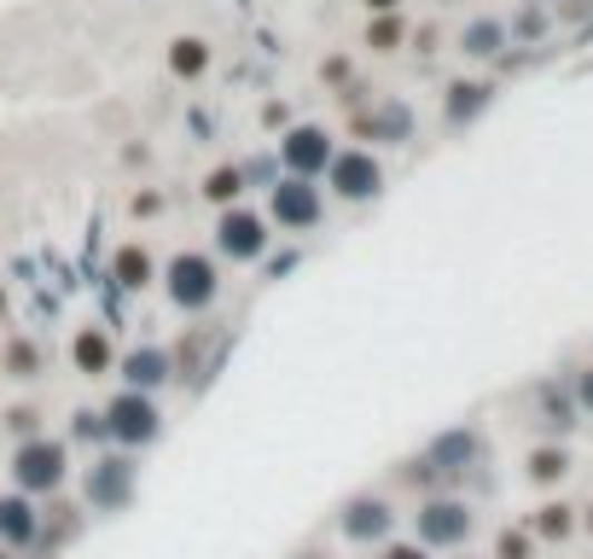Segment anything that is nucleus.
I'll use <instances>...</instances> for the list:
<instances>
[{"label":"nucleus","mask_w":593,"mask_h":559,"mask_svg":"<svg viewBox=\"0 0 593 559\" xmlns=\"http://www.w3.org/2000/svg\"><path fill=\"white\" fill-rule=\"evenodd\" d=\"M164 210V193H135V198H128V216H140V222H151V216H158Z\"/></svg>","instance_id":"obj_29"},{"label":"nucleus","mask_w":593,"mask_h":559,"mask_svg":"<svg viewBox=\"0 0 593 559\" xmlns=\"http://www.w3.org/2000/svg\"><path fill=\"white\" fill-rule=\"evenodd\" d=\"M117 373H122V385H128V391H151V396H158L169 379H175V355L158 350V344H140V350L117 355Z\"/></svg>","instance_id":"obj_11"},{"label":"nucleus","mask_w":593,"mask_h":559,"mask_svg":"<svg viewBox=\"0 0 593 559\" xmlns=\"http://www.w3.org/2000/svg\"><path fill=\"white\" fill-rule=\"evenodd\" d=\"M488 99H495V88H488V82H448L443 117H448L454 129H459V122H472L477 111H488Z\"/></svg>","instance_id":"obj_19"},{"label":"nucleus","mask_w":593,"mask_h":559,"mask_svg":"<svg viewBox=\"0 0 593 559\" xmlns=\"http://www.w3.org/2000/svg\"><path fill=\"white\" fill-rule=\"evenodd\" d=\"M472 530H477V507H472L466 496H448V490H431V496L419 501V513H414V542L431 548V553L466 548Z\"/></svg>","instance_id":"obj_2"},{"label":"nucleus","mask_w":593,"mask_h":559,"mask_svg":"<svg viewBox=\"0 0 593 559\" xmlns=\"http://www.w3.org/2000/svg\"><path fill=\"white\" fill-rule=\"evenodd\" d=\"M169 70L180 76V82H198V76L210 70V41L204 36H175L169 41Z\"/></svg>","instance_id":"obj_20"},{"label":"nucleus","mask_w":593,"mask_h":559,"mask_svg":"<svg viewBox=\"0 0 593 559\" xmlns=\"http://www.w3.org/2000/svg\"><path fill=\"white\" fill-rule=\"evenodd\" d=\"M472 454H477V438H472V431H448V438H436V443L425 449V461H431V472H436V484H443V478L466 472Z\"/></svg>","instance_id":"obj_18"},{"label":"nucleus","mask_w":593,"mask_h":559,"mask_svg":"<svg viewBox=\"0 0 593 559\" xmlns=\"http://www.w3.org/2000/svg\"><path fill=\"white\" fill-rule=\"evenodd\" d=\"M204 198H210L216 210L239 205V198H245V164H216L210 175H204Z\"/></svg>","instance_id":"obj_23"},{"label":"nucleus","mask_w":593,"mask_h":559,"mask_svg":"<svg viewBox=\"0 0 593 559\" xmlns=\"http://www.w3.org/2000/svg\"><path fill=\"white\" fill-rule=\"evenodd\" d=\"M0 373H7V379H41V373H47L41 344H30V339H7V344H0Z\"/></svg>","instance_id":"obj_22"},{"label":"nucleus","mask_w":593,"mask_h":559,"mask_svg":"<svg viewBox=\"0 0 593 559\" xmlns=\"http://www.w3.org/2000/svg\"><path fill=\"white\" fill-rule=\"evenodd\" d=\"M76 530H82V507H70V501H59V496H47V507H41V530H36V542L47 548V553H59Z\"/></svg>","instance_id":"obj_17"},{"label":"nucleus","mask_w":593,"mask_h":559,"mask_svg":"<svg viewBox=\"0 0 593 559\" xmlns=\"http://www.w3.org/2000/svg\"><path fill=\"white\" fill-rule=\"evenodd\" d=\"M158 280H164V292L180 315H204L221 297V263L204 257V251H175Z\"/></svg>","instance_id":"obj_3"},{"label":"nucleus","mask_w":593,"mask_h":559,"mask_svg":"<svg viewBox=\"0 0 593 559\" xmlns=\"http://www.w3.org/2000/svg\"><path fill=\"white\" fill-rule=\"evenodd\" d=\"M571 396H576V409H582V414H593V362H587V367L576 373V385H571Z\"/></svg>","instance_id":"obj_31"},{"label":"nucleus","mask_w":593,"mask_h":559,"mask_svg":"<svg viewBox=\"0 0 593 559\" xmlns=\"http://www.w3.org/2000/svg\"><path fill=\"white\" fill-rule=\"evenodd\" d=\"M158 257L140 245V239H128V245H117V257H111V280L122 292H146V286H158Z\"/></svg>","instance_id":"obj_16"},{"label":"nucleus","mask_w":593,"mask_h":559,"mask_svg":"<svg viewBox=\"0 0 593 559\" xmlns=\"http://www.w3.org/2000/svg\"><path fill=\"white\" fill-rule=\"evenodd\" d=\"M70 420H76V425H70L76 443H106V438H111V431H106V409H99V414H93V409H76Z\"/></svg>","instance_id":"obj_28"},{"label":"nucleus","mask_w":593,"mask_h":559,"mask_svg":"<svg viewBox=\"0 0 593 559\" xmlns=\"http://www.w3.org/2000/svg\"><path fill=\"white\" fill-rule=\"evenodd\" d=\"M402 41H407L402 12H373V18H367V47H373V53H396Z\"/></svg>","instance_id":"obj_25"},{"label":"nucleus","mask_w":593,"mask_h":559,"mask_svg":"<svg viewBox=\"0 0 593 559\" xmlns=\"http://www.w3.org/2000/svg\"><path fill=\"white\" fill-rule=\"evenodd\" d=\"M263 122L268 129H286V106H263Z\"/></svg>","instance_id":"obj_34"},{"label":"nucleus","mask_w":593,"mask_h":559,"mask_svg":"<svg viewBox=\"0 0 593 559\" xmlns=\"http://www.w3.org/2000/svg\"><path fill=\"white\" fill-rule=\"evenodd\" d=\"M36 420H41V414H36V409H30V402H18V409H12V414H7V425H12V431H18V438H36Z\"/></svg>","instance_id":"obj_30"},{"label":"nucleus","mask_w":593,"mask_h":559,"mask_svg":"<svg viewBox=\"0 0 593 559\" xmlns=\"http://www.w3.org/2000/svg\"><path fill=\"white\" fill-rule=\"evenodd\" d=\"M12 484H18L23 496H36V501L59 496V490L70 484V443H65V438H47V431L23 438V443L12 449Z\"/></svg>","instance_id":"obj_1"},{"label":"nucleus","mask_w":593,"mask_h":559,"mask_svg":"<svg viewBox=\"0 0 593 559\" xmlns=\"http://www.w3.org/2000/svg\"><path fill=\"white\" fill-rule=\"evenodd\" d=\"M332 151H338V140H332L320 122H291L286 135H279V169L286 175H326V164H332Z\"/></svg>","instance_id":"obj_9"},{"label":"nucleus","mask_w":593,"mask_h":559,"mask_svg":"<svg viewBox=\"0 0 593 559\" xmlns=\"http://www.w3.org/2000/svg\"><path fill=\"white\" fill-rule=\"evenodd\" d=\"M338 530H344V542H360V548H373V542H391V530H396V507L391 496H349L338 507Z\"/></svg>","instance_id":"obj_10"},{"label":"nucleus","mask_w":593,"mask_h":559,"mask_svg":"<svg viewBox=\"0 0 593 559\" xmlns=\"http://www.w3.org/2000/svg\"><path fill=\"white\" fill-rule=\"evenodd\" d=\"M268 239H274V222L263 210H245V205H227L216 216V257L221 263H256L268 257Z\"/></svg>","instance_id":"obj_6"},{"label":"nucleus","mask_w":593,"mask_h":559,"mask_svg":"<svg viewBox=\"0 0 593 559\" xmlns=\"http://www.w3.org/2000/svg\"><path fill=\"white\" fill-rule=\"evenodd\" d=\"M106 431H111L117 449H146V443H158V438H164V409H158V396L122 385V391L106 402Z\"/></svg>","instance_id":"obj_4"},{"label":"nucleus","mask_w":593,"mask_h":559,"mask_svg":"<svg viewBox=\"0 0 593 559\" xmlns=\"http://www.w3.org/2000/svg\"><path fill=\"white\" fill-rule=\"evenodd\" d=\"M82 501H88V513H122L135 501V461L128 454H99L82 472Z\"/></svg>","instance_id":"obj_8"},{"label":"nucleus","mask_w":593,"mask_h":559,"mask_svg":"<svg viewBox=\"0 0 593 559\" xmlns=\"http://www.w3.org/2000/svg\"><path fill=\"white\" fill-rule=\"evenodd\" d=\"M367 12H402V0H367Z\"/></svg>","instance_id":"obj_35"},{"label":"nucleus","mask_w":593,"mask_h":559,"mask_svg":"<svg viewBox=\"0 0 593 559\" xmlns=\"http://www.w3.org/2000/svg\"><path fill=\"white\" fill-rule=\"evenodd\" d=\"M466 559H477V553H466Z\"/></svg>","instance_id":"obj_41"},{"label":"nucleus","mask_w":593,"mask_h":559,"mask_svg":"<svg viewBox=\"0 0 593 559\" xmlns=\"http://www.w3.org/2000/svg\"><path fill=\"white\" fill-rule=\"evenodd\" d=\"M378 559H431V548H419V542H384Z\"/></svg>","instance_id":"obj_32"},{"label":"nucleus","mask_w":593,"mask_h":559,"mask_svg":"<svg viewBox=\"0 0 593 559\" xmlns=\"http://www.w3.org/2000/svg\"><path fill=\"white\" fill-rule=\"evenodd\" d=\"M70 367L82 373V379L117 373V344H111L106 326H76V339H70Z\"/></svg>","instance_id":"obj_13"},{"label":"nucleus","mask_w":593,"mask_h":559,"mask_svg":"<svg viewBox=\"0 0 593 559\" xmlns=\"http://www.w3.org/2000/svg\"><path fill=\"white\" fill-rule=\"evenodd\" d=\"M501 47H506V23L501 18H477V23L459 30V53L466 59H495Z\"/></svg>","instance_id":"obj_21"},{"label":"nucleus","mask_w":593,"mask_h":559,"mask_svg":"<svg viewBox=\"0 0 593 559\" xmlns=\"http://www.w3.org/2000/svg\"><path fill=\"white\" fill-rule=\"evenodd\" d=\"M582 537H593V501H582Z\"/></svg>","instance_id":"obj_36"},{"label":"nucleus","mask_w":593,"mask_h":559,"mask_svg":"<svg viewBox=\"0 0 593 559\" xmlns=\"http://www.w3.org/2000/svg\"><path fill=\"white\" fill-rule=\"evenodd\" d=\"M571 472H576V454L564 449V443H535V449L524 454V478H530L535 490H559Z\"/></svg>","instance_id":"obj_15"},{"label":"nucleus","mask_w":593,"mask_h":559,"mask_svg":"<svg viewBox=\"0 0 593 559\" xmlns=\"http://www.w3.org/2000/svg\"><path fill=\"white\" fill-rule=\"evenodd\" d=\"M541 425H547V431H571L576 425V396L541 391Z\"/></svg>","instance_id":"obj_27"},{"label":"nucleus","mask_w":593,"mask_h":559,"mask_svg":"<svg viewBox=\"0 0 593 559\" xmlns=\"http://www.w3.org/2000/svg\"><path fill=\"white\" fill-rule=\"evenodd\" d=\"M524 524L535 530V542H571L576 530H582V507H576V501H564V496H547Z\"/></svg>","instance_id":"obj_14"},{"label":"nucleus","mask_w":593,"mask_h":559,"mask_svg":"<svg viewBox=\"0 0 593 559\" xmlns=\"http://www.w3.org/2000/svg\"><path fill=\"white\" fill-rule=\"evenodd\" d=\"M443 7H459V0H443Z\"/></svg>","instance_id":"obj_40"},{"label":"nucleus","mask_w":593,"mask_h":559,"mask_svg":"<svg viewBox=\"0 0 593 559\" xmlns=\"http://www.w3.org/2000/svg\"><path fill=\"white\" fill-rule=\"evenodd\" d=\"M320 76H326V82H344L349 65H344V59H326V65H320Z\"/></svg>","instance_id":"obj_33"},{"label":"nucleus","mask_w":593,"mask_h":559,"mask_svg":"<svg viewBox=\"0 0 593 559\" xmlns=\"http://www.w3.org/2000/svg\"><path fill=\"white\" fill-rule=\"evenodd\" d=\"M297 559H326V553H320V548H308V553H297Z\"/></svg>","instance_id":"obj_38"},{"label":"nucleus","mask_w":593,"mask_h":559,"mask_svg":"<svg viewBox=\"0 0 593 559\" xmlns=\"http://www.w3.org/2000/svg\"><path fill=\"white\" fill-rule=\"evenodd\" d=\"M326 187H332V198H344V205H367V198H378V193H384V164L373 158L367 146L332 151V164H326Z\"/></svg>","instance_id":"obj_7"},{"label":"nucleus","mask_w":593,"mask_h":559,"mask_svg":"<svg viewBox=\"0 0 593 559\" xmlns=\"http://www.w3.org/2000/svg\"><path fill=\"white\" fill-rule=\"evenodd\" d=\"M320 216H326V193L308 175H279L268 187V222L279 234H315Z\"/></svg>","instance_id":"obj_5"},{"label":"nucleus","mask_w":593,"mask_h":559,"mask_svg":"<svg viewBox=\"0 0 593 559\" xmlns=\"http://www.w3.org/2000/svg\"><path fill=\"white\" fill-rule=\"evenodd\" d=\"M0 559H18V553H12V548H0Z\"/></svg>","instance_id":"obj_39"},{"label":"nucleus","mask_w":593,"mask_h":559,"mask_svg":"<svg viewBox=\"0 0 593 559\" xmlns=\"http://www.w3.org/2000/svg\"><path fill=\"white\" fill-rule=\"evenodd\" d=\"M36 530H41V507H36V496H23V490H12V496H0V548H36Z\"/></svg>","instance_id":"obj_12"},{"label":"nucleus","mask_w":593,"mask_h":559,"mask_svg":"<svg viewBox=\"0 0 593 559\" xmlns=\"http://www.w3.org/2000/svg\"><path fill=\"white\" fill-rule=\"evenodd\" d=\"M355 135H384V140H402L407 135V111L402 106H384V111H373V117H355Z\"/></svg>","instance_id":"obj_26"},{"label":"nucleus","mask_w":593,"mask_h":559,"mask_svg":"<svg viewBox=\"0 0 593 559\" xmlns=\"http://www.w3.org/2000/svg\"><path fill=\"white\" fill-rule=\"evenodd\" d=\"M535 553H541V542H535L530 524H501L495 530V553L488 559H535Z\"/></svg>","instance_id":"obj_24"},{"label":"nucleus","mask_w":593,"mask_h":559,"mask_svg":"<svg viewBox=\"0 0 593 559\" xmlns=\"http://www.w3.org/2000/svg\"><path fill=\"white\" fill-rule=\"evenodd\" d=\"M7 310H12V297H7V280H0V326H7Z\"/></svg>","instance_id":"obj_37"}]
</instances>
